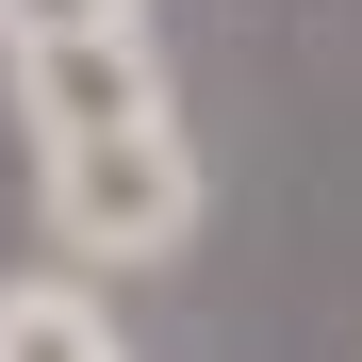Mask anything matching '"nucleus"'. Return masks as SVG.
I'll use <instances>...</instances> for the list:
<instances>
[{
    "label": "nucleus",
    "mask_w": 362,
    "mask_h": 362,
    "mask_svg": "<svg viewBox=\"0 0 362 362\" xmlns=\"http://www.w3.org/2000/svg\"><path fill=\"white\" fill-rule=\"evenodd\" d=\"M49 165V230L99 264H165L181 230H198V148L165 132V115H115V132H66V148H33Z\"/></svg>",
    "instance_id": "nucleus-1"
},
{
    "label": "nucleus",
    "mask_w": 362,
    "mask_h": 362,
    "mask_svg": "<svg viewBox=\"0 0 362 362\" xmlns=\"http://www.w3.org/2000/svg\"><path fill=\"white\" fill-rule=\"evenodd\" d=\"M0 362H132L83 280H0Z\"/></svg>",
    "instance_id": "nucleus-2"
}]
</instances>
